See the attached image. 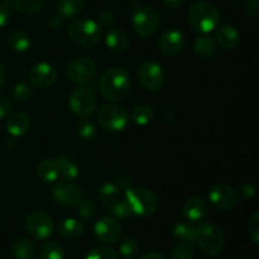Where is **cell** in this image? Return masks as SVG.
Here are the masks:
<instances>
[{
	"mask_svg": "<svg viewBox=\"0 0 259 259\" xmlns=\"http://www.w3.org/2000/svg\"><path fill=\"white\" fill-rule=\"evenodd\" d=\"M101 95L113 103L124 100L131 91V76L121 67H114L103 73L99 80Z\"/></svg>",
	"mask_w": 259,
	"mask_h": 259,
	"instance_id": "obj_1",
	"label": "cell"
},
{
	"mask_svg": "<svg viewBox=\"0 0 259 259\" xmlns=\"http://www.w3.org/2000/svg\"><path fill=\"white\" fill-rule=\"evenodd\" d=\"M219 10L206 2H197L189 9V23L196 32L206 34L219 24Z\"/></svg>",
	"mask_w": 259,
	"mask_h": 259,
	"instance_id": "obj_2",
	"label": "cell"
},
{
	"mask_svg": "<svg viewBox=\"0 0 259 259\" xmlns=\"http://www.w3.org/2000/svg\"><path fill=\"white\" fill-rule=\"evenodd\" d=\"M124 192H125V201L128 202L133 217L148 218L156 214L158 210V199L151 190L144 187H137V189L131 187Z\"/></svg>",
	"mask_w": 259,
	"mask_h": 259,
	"instance_id": "obj_3",
	"label": "cell"
},
{
	"mask_svg": "<svg viewBox=\"0 0 259 259\" xmlns=\"http://www.w3.org/2000/svg\"><path fill=\"white\" fill-rule=\"evenodd\" d=\"M195 243L204 254L215 257L224 247V235L222 229L211 223H200L195 227Z\"/></svg>",
	"mask_w": 259,
	"mask_h": 259,
	"instance_id": "obj_4",
	"label": "cell"
},
{
	"mask_svg": "<svg viewBox=\"0 0 259 259\" xmlns=\"http://www.w3.org/2000/svg\"><path fill=\"white\" fill-rule=\"evenodd\" d=\"M101 27L91 19H76L68 25V35L81 47H94L100 40Z\"/></svg>",
	"mask_w": 259,
	"mask_h": 259,
	"instance_id": "obj_5",
	"label": "cell"
},
{
	"mask_svg": "<svg viewBox=\"0 0 259 259\" xmlns=\"http://www.w3.org/2000/svg\"><path fill=\"white\" fill-rule=\"evenodd\" d=\"M129 115L123 106L118 104L104 105L98 113V123L106 132H121L128 125Z\"/></svg>",
	"mask_w": 259,
	"mask_h": 259,
	"instance_id": "obj_6",
	"label": "cell"
},
{
	"mask_svg": "<svg viewBox=\"0 0 259 259\" xmlns=\"http://www.w3.org/2000/svg\"><path fill=\"white\" fill-rule=\"evenodd\" d=\"M134 32L142 38H151L159 28L158 14L151 7L137 8L132 19Z\"/></svg>",
	"mask_w": 259,
	"mask_h": 259,
	"instance_id": "obj_7",
	"label": "cell"
},
{
	"mask_svg": "<svg viewBox=\"0 0 259 259\" xmlns=\"http://www.w3.org/2000/svg\"><path fill=\"white\" fill-rule=\"evenodd\" d=\"M27 234L35 240H46L55 233V223L50 215L45 212L35 211L27 217L24 223Z\"/></svg>",
	"mask_w": 259,
	"mask_h": 259,
	"instance_id": "obj_8",
	"label": "cell"
},
{
	"mask_svg": "<svg viewBox=\"0 0 259 259\" xmlns=\"http://www.w3.org/2000/svg\"><path fill=\"white\" fill-rule=\"evenodd\" d=\"M68 106L78 118H88L95 111L96 98L90 89H75L68 96Z\"/></svg>",
	"mask_w": 259,
	"mask_h": 259,
	"instance_id": "obj_9",
	"label": "cell"
},
{
	"mask_svg": "<svg viewBox=\"0 0 259 259\" xmlns=\"http://www.w3.org/2000/svg\"><path fill=\"white\" fill-rule=\"evenodd\" d=\"M138 78L141 85L148 91H159L164 83V71L159 63L154 61H144L138 68Z\"/></svg>",
	"mask_w": 259,
	"mask_h": 259,
	"instance_id": "obj_10",
	"label": "cell"
},
{
	"mask_svg": "<svg viewBox=\"0 0 259 259\" xmlns=\"http://www.w3.org/2000/svg\"><path fill=\"white\" fill-rule=\"evenodd\" d=\"M210 204L217 210L228 212L234 210L238 205V194L232 186L228 185H217L209 191Z\"/></svg>",
	"mask_w": 259,
	"mask_h": 259,
	"instance_id": "obj_11",
	"label": "cell"
},
{
	"mask_svg": "<svg viewBox=\"0 0 259 259\" xmlns=\"http://www.w3.org/2000/svg\"><path fill=\"white\" fill-rule=\"evenodd\" d=\"M96 71L95 62L91 58L77 57L71 61L66 68V75L70 81L75 83H86L94 77Z\"/></svg>",
	"mask_w": 259,
	"mask_h": 259,
	"instance_id": "obj_12",
	"label": "cell"
},
{
	"mask_svg": "<svg viewBox=\"0 0 259 259\" xmlns=\"http://www.w3.org/2000/svg\"><path fill=\"white\" fill-rule=\"evenodd\" d=\"M52 199L61 206L75 207L82 200V191L76 185L62 182L52 190Z\"/></svg>",
	"mask_w": 259,
	"mask_h": 259,
	"instance_id": "obj_13",
	"label": "cell"
},
{
	"mask_svg": "<svg viewBox=\"0 0 259 259\" xmlns=\"http://www.w3.org/2000/svg\"><path fill=\"white\" fill-rule=\"evenodd\" d=\"M57 80V71L51 63L39 62L29 70V81L38 89H47Z\"/></svg>",
	"mask_w": 259,
	"mask_h": 259,
	"instance_id": "obj_14",
	"label": "cell"
},
{
	"mask_svg": "<svg viewBox=\"0 0 259 259\" xmlns=\"http://www.w3.org/2000/svg\"><path fill=\"white\" fill-rule=\"evenodd\" d=\"M94 233L100 242L106 243V244L116 243L121 237L120 225L115 219L109 217H104L96 222Z\"/></svg>",
	"mask_w": 259,
	"mask_h": 259,
	"instance_id": "obj_15",
	"label": "cell"
},
{
	"mask_svg": "<svg viewBox=\"0 0 259 259\" xmlns=\"http://www.w3.org/2000/svg\"><path fill=\"white\" fill-rule=\"evenodd\" d=\"M159 50L166 56H176L184 50L185 35L177 29H168L159 38Z\"/></svg>",
	"mask_w": 259,
	"mask_h": 259,
	"instance_id": "obj_16",
	"label": "cell"
},
{
	"mask_svg": "<svg viewBox=\"0 0 259 259\" xmlns=\"http://www.w3.org/2000/svg\"><path fill=\"white\" fill-rule=\"evenodd\" d=\"M207 204L202 197L192 196L185 202L184 215L191 223L201 222L207 215Z\"/></svg>",
	"mask_w": 259,
	"mask_h": 259,
	"instance_id": "obj_17",
	"label": "cell"
},
{
	"mask_svg": "<svg viewBox=\"0 0 259 259\" xmlns=\"http://www.w3.org/2000/svg\"><path fill=\"white\" fill-rule=\"evenodd\" d=\"M215 39L223 50H233L239 43L240 34L234 25L223 24L218 28Z\"/></svg>",
	"mask_w": 259,
	"mask_h": 259,
	"instance_id": "obj_18",
	"label": "cell"
},
{
	"mask_svg": "<svg viewBox=\"0 0 259 259\" xmlns=\"http://www.w3.org/2000/svg\"><path fill=\"white\" fill-rule=\"evenodd\" d=\"M29 129V116L25 113H15L8 119L7 121V131L10 136L22 137Z\"/></svg>",
	"mask_w": 259,
	"mask_h": 259,
	"instance_id": "obj_19",
	"label": "cell"
},
{
	"mask_svg": "<svg viewBox=\"0 0 259 259\" xmlns=\"http://www.w3.org/2000/svg\"><path fill=\"white\" fill-rule=\"evenodd\" d=\"M83 232H85V228H83L82 223L73 219V218L65 219L61 223L60 227H58V233H60L61 237H63L65 239H78V238L82 237Z\"/></svg>",
	"mask_w": 259,
	"mask_h": 259,
	"instance_id": "obj_20",
	"label": "cell"
},
{
	"mask_svg": "<svg viewBox=\"0 0 259 259\" xmlns=\"http://www.w3.org/2000/svg\"><path fill=\"white\" fill-rule=\"evenodd\" d=\"M105 45L113 52H124L129 47V38L121 29H110L105 35Z\"/></svg>",
	"mask_w": 259,
	"mask_h": 259,
	"instance_id": "obj_21",
	"label": "cell"
},
{
	"mask_svg": "<svg viewBox=\"0 0 259 259\" xmlns=\"http://www.w3.org/2000/svg\"><path fill=\"white\" fill-rule=\"evenodd\" d=\"M9 9L22 14H33L39 12L45 5L46 0H4Z\"/></svg>",
	"mask_w": 259,
	"mask_h": 259,
	"instance_id": "obj_22",
	"label": "cell"
},
{
	"mask_svg": "<svg viewBox=\"0 0 259 259\" xmlns=\"http://www.w3.org/2000/svg\"><path fill=\"white\" fill-rule=\"evenodd\" d=\"M12 253L15 259H35V247L27 238H18L12 245Z\"/></svg>",
	"mask_w": 259,
	"mask_h": 259,
	"instance_id": "obj_23",
	"label": "cell"
},
{
	"mask_svg": "<svg viewBox=\"0 0 259 259\" xmlns=\"http://www.w3.org/2000/svg\"><path fill=\"white\" fill-rule=\"evenodd\" d=\"M98 197L105 206L110 207L111 205L115 204L119 199H120L121 191L115 182H106V184L101 185L98 189Z\"/></svg>",
	"mask_w": 259,
	"mask_h": 259,
	"instance_id": "obj_24",
	"label": "cell"
},
{
	"mask_svg": "<svg viewBox=\"0 0 259 259\" xmlns=\"http://www.w3.org/2000/svg\"><path fill=\"white\" fill-rule=\"evenodd\" d=\"M217 45H215L214 38L210 35H200L195 39L194 43V53L200 58H210L215 53Z\"/></svg>",
	"mask_w": 259,
	"mask_h": 259,
	"instance_id": "obj_25",
	"label": "cell"
},
{
	"mask_svg": "<svg viewBox=\"0 0 259 259\" xmlns=\"http://www.w3.org/2000/svg\"><path fill=\"white\" fill-rule=\"evenodd\" d=\"M83 7H85V0H57L56 4L58 14L62 18L76 17L82 12Z\"/></svg>",
	"mask_w": 259,
	"mask_h": 259,
	"instance_id": "obj_26",
	"label": "cell"
},
{
	"mask_svg": "<svg viewBox=\"0 0 259 259\" xmlns=\"http://www.w3.org/2000/svg\"><path fill=\"white\" fill-rule=\"evenodd\" d=\"M37 175L43 182H55L58 179V167L55 159L46 158L37 166Z\"/></svg>",
	"mask_w": 259,
	"mask_h": 259,
	"instance_id": "obj_27",
	"label": "cell"
},
{
	"mask_svg": "<svg viewBox=\"0 0 259 259\" xmlns=\"http://www.w3.org/2000/svg\"><path fill=\"white\" fill-rule=\"evenodd\" d=\"M56 163L58 167V175L65 180L66 182H71L77 179L78 167L75 162L68 157H58L56 159Z\"/></svg>",
	"mask_w": 259,
	"mask_h": 259,
	"instance_id": "obj_28",
	"label": "cell"
},
{
	"mask_svg": "<svg viewBox=\"0 0 259 259\" xmlns=\"http://www.w3.org/2000/svg\"><path fill=\"white\" fill-rule=\"evenodd\" d=\"M8 46L17 52H25L30 47V37L24 30H13L8 35Z\"/></svg>",
	"mask_w": 259,
	"mask_h": 259,
	"instance_id": "obj_29",
	"label": "cell"
},
{
	"mask_svg": "<svg viewBox=\"0 0 259 259\" xmlns=\"http://www.w3.org/2000/svg\"><path fill=\"white\" fill-rule=\"evenodd\" d=\"M154 116V110L148 104H139L133 109L131 114V119L137 125H147L152 121Z\"/></svg>",
	"mask_w": 259,
	"mask_h": 259,
	"instance_id": "obj_30",
	"label": "cell"
},
{
	"mask_svg": "<svg viewBox=\"0 0 259 259\" xmlns=\"http://www.w3.org/2000/svg\"><path fill=\"white\" fill-rule=\"evenodd\" d=\"M172 235L181 243L194 244L195 243V227L187 223H176L172 227Z\"/></svg>",
	"mask_w": 259,
	"mask_h": 259,
	"instance_id": "obj_31",
	"label": "cell"
},
{
	"mask_svg": "<svg viewBox=\"0 0 259 259\" xmlns=\"http://www.w3.org/2000/svg\"><path fill=\"white\" fill-rule=\"evenodd\" d=\"M39 259H65V249L57 242H48L39 252Z\"/></svg>",
	"mask_w": 259,
	"mask_h": 259,
	"instance_id": "obj_32",
	"label": "cell"
},
{
	"mask_svg": "<svg viewBox=\"0 0 259 259\" xmlns=\"http://www.w3.org/2000/svg\"><path fill=\"white\" fill-rule=\"evenodd\" d=\"M119 252L124 258H134L139 253V243L136 238H125L119 245Z\"/></svg>",
	"mask_w": 259,
	"mask_h": 259,
	"instance_id": "obj_33",
	"label": "cell"
},
{
	"mask_svg": "<svg viewBox=\"0 0 259 259\" xmlns=\"http://www.w3.org/2000/svg\"><path fill=\"white\" fill-rule=\"evenodd\" d=\"M109 209H110V212L113 214V217L115 218V219L126 220L129 219V218L133 217V214H132L131 211V207H129L128 202L125 201V199L124 200L119 199L118 201H116L114 205H111Z\"/></svg>",
	"mask_w": 259,
	"mask_h": 259,
	"instance_id": "obj_34",
	"label": "cell"
},
{
	"mask_svg": "<svg viewBox=\"0 0 259 259\" xmlns=\"http://www.w3.org/2000/svg\"><path fill=\"white\" fill-rule=\"evenodd\" d=\"M77 133L85 141H91L96 136V126L90 119L81 118V120L77 124Z\"/></svg>",
	"mask_w": 259,
	"mask_h": 259,
	"instance_id": "obj_35",
	"label": "cell"
},
{
	"mask_svg": "<svg viewBox=\"0 0 259 259\" xmlns=\"http://www.w3.org/2000/svg\"><path fill=\"white\" fill-rule=\"evenodd\" d=\"M85 259H119L118 253L110 247L106 245H100V247H95L88 253Z\"/></svg>",
	"mask_w": 259,
	"mask_h": 259,
	"instance_id": "obj_36",
	"label": "cell"
},
{
	"mask_svg": "<svg viewBox=\"0 0 259 259\" xmlns=\"http://www.w3.org/2000/svg\"><path fill=\"white\" fill-rule=\"evenodd\" d=\"M33 95V89L32 86L28 85L25 82H19L14 86L13 89V96L17 101L19 103H25V101L29 100Z\"/></svg>",
	"mask_w": 259,
	"mask_h": 259,
	"instance_id": "obj_37",
	"label": "cell"
},
{
	"mask_svg": "<svg viewBox=\"0 0 259 259\" xmlns=\"http://www.w3.org/2000/svg\"><path fill=\"white\" fill-rule=\"evenodd\" d=\"M171 259H195V250L191 244L181 243L174 248L171 253Z\"/></svg>",
	"mask_w": 259,
	"mask_h": 259,
	"instance_id": "obj_38",
	"label": "cell"
},
{
	"mask_svg": "<svg viewBox=\"0 0 259 259\" xmlns=\"http://www.w3.org/2000/svg\"><path fill=\"white\" fill-rule=\"evenodd\" d=\"M248 237L254 245L259 244V212H253L248 222Z\"/></svg>",
	"mask_w": 259,
	"mask_h": 259,
	"instance_id": "obj_39",
	"label": "cell"
},
{
	"mask_svg": "<svg viewBox=\"0 0 259 259\" xmlns=\"http://www.w3.org/2000/svg\"><path fill=\"white\" fill-rule=\"evenodd\" d=\"M78 214H80V217L82 218L83 220H88V222H90V220L94 219V217H95L96 214V207H95V204H94L91 200H81L80 202H78Z\"/></svg>",
	"mask_w": 259,
	"mask_h": 259,
	"instance_id": "obj_40",
	"label": "cell"
},
{
	"mask_svg": "<svg viewBox=\"0 0 259 259\" xmlns=\"http://www.w3.org/2000/svg\"><path fill=\"white\" fill-rule=\"evenodd\" d=\"M12 101H10L4 94H0V119L9 115V114L12 113Z\"/></svg>",
	"mask_w": 259,
	"mask_h": 259,
	"instance_id": "obj_41",
	"label": "cell"
},
{
	"mask_svg": "<svg viewBox=\"0 0 259 259\" xmlns=\"http://www.w3.org/2000/svg\"><path fill=\"white\" fill-rule=\"evenodd\" d=\"M96 23H98L101 28L110 27V25L114 23V14L111 12L100 13L98 17V22Z\"/></svg>",
	"mask_w": 259,
	"mask_h": 259,
	"instance_id": "obj_42",
	"label": "cell"
},
{
	"mask_svg": "<svg viewBox=\"0 0 259 259\" xmlns=\"http://www.w3.org/2000/svg\"><path fill=\"white\" fill-rule=\"evenodd\" d=\"M245 10H247L248 15L257 19L259 17V0H247Z\"/></svg>",
	"mask_w": 259,
	"mask_h": 259,
	"instance_id": "obj_43",
	"label": "cell"
},
{
	"mask_svg": "<svg viewBox=\"0 0 259 259\" xmlns=\"http://www.w3.org/2000/svg\"><path fill=\"white\" fill-rule=\"evenodd\" d=\"M115 185L120 189V191H126L128 189H131V180L125 175H118L115 177Z\"/></svg>",
	"mask_w": 259,
	"mask_h": 259,
	"instance_id": "obj_44",
	"label": "cell"
},
{
	"mask_svg": "<svg viewBox=\"0 0 259 259\" xmlns=\"http://www.w3.org/2000/svg\"><path fill=\"white\" fill-rule=\"evenodd\" d=\"M10 18V10L5 4H0V28L8 24Z\"/></svg>",
	"mask_w": 259,
	"mask_h": 259,
	"instance_id": "obj_45",
	"label": "cell"
},
{
	"mask_svg": "<svg viewBox=\"0 0 259 259\" xmlns=\"http://www.w3.org/2000/svg\"><path fill=\"white\" fill-rule=\"evenodd\" d=\"M48 24H50V28L52 30L61 29V28H62V25H63V18L61 17L60 14L53 15V17H51L50 23H48Z\"/></svg>",
	"mask_w": 259,
	"mask_h": 259,
	"instance_id": "obj_46",
	"label": "cell"
},
{
	"mask_svg": "<svg viewBox=\"0 0 259 259\" xmlns=\"http://www.w3.org/2000/svg\"><path fill=\"white\" fill-rule=\"evenodd\" d=\"M240 192H242V195L245 199H250V197L254 196L255 186L252 184H245L244 186L242 187V190H240Z\"/></svg>",
	"mask_w": 259,
	"mask_h": 259,
	"instance_id": "obj_47",
	"label": "cell"
},
{
	"mask_svg": "<svg viewBox=\"0 0 259 259\" xmlns=\"http://www.w3.org/2000/svg\"><path fill=\"white\" fill-rule=\"evenodd\" d=\"M182 2L184 0H163V4L168 9H177L182 4Z\"/></svg>",
	"mask_w": 259,
	"mask_h": 259,
	"instance_id": "obj_48",
	"label": "cell"
},
{
	"mask_svg": "<svg viewBox=\"0 0 259 259\" xmlns=\"http://www.w3.org/2000/svg\"><path fill=\"white\" fill-rule=\"evenodd\" d=\"M139 259H166L163 254H161V253H157V252H149V253H146V254L142 255Z\"/></svg>",
	"mask_w": 259,
	"mask_h": 259,
	"instance_id": "obj_49",
	"label": "cell"
},
{
	"mask_svg": "<svg viewBox=\"0 0 259 259\" xmlns=\"http://www.w3.org/2000/svg\"><path fill=\"white\" fill-rule=\"evenodd\" d=\"M5 76H7V71H5L4 66H3L2 63H0V88H2V85H3V83H4Z\"/></svg>",
	"mask_w": 259,
	"mask_h": 259,
	"instance_id": "obj_50",
	"label": "cell"
}]
</instances>
